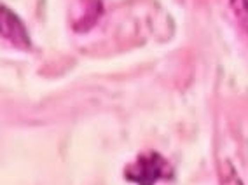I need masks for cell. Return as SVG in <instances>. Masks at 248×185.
I'll use <instances>...</instances> for the list:
<instances>
[{
  "instance_id": "3957f363",
  "label": "cell",
  "mask_w": 248,
  "mask_h": 185,
  "mask_svg": "<svg viewBox=\"0 0 248 185\" xmlns=\"http://www.w3.org/2000/svg\"><path fill=\"white\" fill-rule=\"evenodd\" d=\"M232 13L238 18L239 25L245 28V31L248 33V0H229Z\"/></svg>"
},
{
  "instance_id": "6da1fadb",
  "label": "cell",
  "mask_w": 248,
  "mask_h": 185,
  "mask_svg": "<svg viewBox=\"0 0 248 185\" xmlns=\"http://www.w3.org/2000/svg\"><path fill=\"white\" fill-rule=\"evenodd\" d=\"M124 175L126 180L137 185H157L163 180H171L173 168L163 155L147 152L140 155L133 164H129Z\"/></svg>"
},
{
  "instance_id": "7a4b0ae2",
  "label": "cell",
  "mask_w": 248,
  "mask_h": 185,
  "mask_svg": "<svg viewBox=\"0 0 248 185\" xmlns=\"http://www.w3.org/2000/svg\"><path fill=\"white\" fill-rule=\"evenodd\" d=\"M2 35L16 46H28V35L21 21L7 7H2Z\"/></svg>"
}]
</instances>
